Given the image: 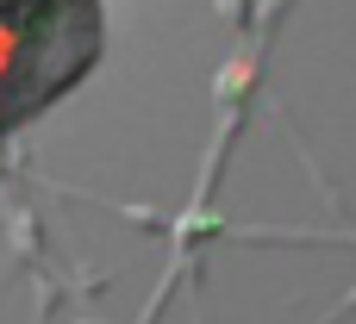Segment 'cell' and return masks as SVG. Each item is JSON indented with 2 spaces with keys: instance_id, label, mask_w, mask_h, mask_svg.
<instances>
[{
  "instance_id": "cell-1",
  "label": "cell",
  "mask_w": 356,
  "mask_h": 324,
  "mask_svg": "<svg viewBox=\"0 0 356 324\" xmlns=\"http://www.w3.org/2000/svg\"><path fill=\"white\" fill-rule=\"evenodd\" d=\"M94 0H0V125L50 106L88 62Z\"/></svg>"
}]
</instances>
